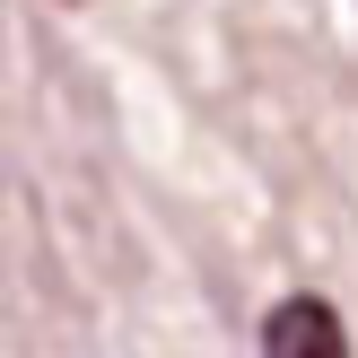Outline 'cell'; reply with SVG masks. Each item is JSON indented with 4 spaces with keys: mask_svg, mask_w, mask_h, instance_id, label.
I'll use <instances>...</instances> for the list:
<instances>
[{
    "mask_svg": "<svg viewBox=\"0 0 358 358\" xmlns=\"http://www.w3.org/2000/svg\"><path fill=\"white\" fill-rule=\"evenodd\" d=\"M262 358H350V332L332 315V297H280L262 324Z\"/></svg>",
    "mask_w": 358,
    "mask_h": 358,
    "instance_id": "1",
    "label": "cell"
}]
</instances>
